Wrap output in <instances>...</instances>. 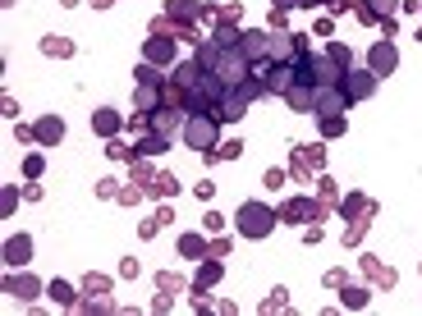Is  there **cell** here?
<instances>
[{
  "instance_id": "277c9868",
  "label": "cell",
  "mask_w": 422,
  "mask_h": 316,
  "mask_svg": "<svg viewBox=\"0 0 422 316\" xmlns=\"http://www.w3.org/2000/svg\"><path fill=\"white\" fill-rule=\"evenodd\" d=\"M211 74L221 78L225 88H234V83H243V78H253V60L243 55L239 46H229V51H221V60H216V69Z\"/></svg>"
},
{
  "instance_id": "83f0119b",
  "label": "cell",
  "mask_w": 422,
  "mask_h": 316,
  "mask_svg": "<svg viewBox=\"0 0 422 316\" xmlns=\"http://www.w3.org/2000/svg\"><path fill=\"white\" fill-rule=\"evenodd\" d=\"M340 302H345V307H367V289H345Z\"/></svg>"
},
{
  "instance_id": "d4e9b609",
  "label": "cell",
  "mask_w": 422,
  "mask_h": 316,
  "mask_svg": "<svg viewBox=\"0 0 422 316\" xmlns=\"http://www.w3.org/2000/svg\"><path fill=\"white\" fill-rule=\"evenodd\" d=\"M345 133V115H321V137H340Z\"/></svg>"
},
{
  "instance_id": "d6a6232c",
  "label": "cell",
  "mask_w": 422,
  "mask_h": 316,
  "mask_svg": "<svg viewBox=\"0 0 422 316\" xmlns=\"http://www.w3.org/2000/svg\"><path fill=\"white\" fill-rule=\"evenodd\" d=\"M358 211H372L362 197H345V215H358Z\"/></svg>"
},
{
  "instance_id": "ab89813d",
  "label": "cell",
  "mask_w": 422,
  "mask_h": 316,
  "mask_svg": "<svg viewBox=\"0 0 422 316\" xmlns=\"http://www.w3.org/2000/svg\"><path fill=\"white\" fill-rule=\"evenodd\" d=\"M303 5H308V10H312V5H331V0H303Z\"/></svg>"
},
{
  "instance_id": "1f68e13d",
  "label": "cell",
  "mask_w": 422,
  "mask_h": 316,
  "mask_svg": "<svg viewBox=\"0 0 422 316\" xmlns=\"http://www.w3.org/2000/svg\"><path fill=\"white\" fill-rule=\"evenodd\" d=\"M243 151V142H221V147H216V156H221V161H229V156H239Z\"/></svg>"
},
{
  "instance_id": "44dd1931",
  "label": "cell",
  "mask_w": 422,
  "mask_h": 316,
  "mask_svg": "<svg viewBox=\"0 0 422 316\" xmlns=\"http://www.w3.org/2000/svg\"><path fill=\"white\" fill-rule=\"evenodd\" d=\"M166 147H170V137H166V133H147L142 142H138V151H142V156H161Z\"/></svg>"
},
{
  "instance_id": "3957f363",
  "label": "cell",
  "mask_w": 422,
  "mask_h": 316,
  "mask_svg": "<svg viewBox=\"0 0 422 316\" xmlns=\"http://www.w3.org/2000/svg\"><path fill=\"white\" fill-rule=\"evenodd\" d=\"M216 133H221V120H211V115H188L184 120V147L193 151H216L221 147Z\"/></svg>"
},
{
  "instance_id": "ac0fdd59",
  "label": "cell",
  "mask_w": 422,
  "mask_h": 316,
  "mask_svg": "<svg viewBox=\"0 0 422 316\" xmlns=\"http://www.w3.org/2000/svg\"><path fill=\"white\" fill-rule=\"evenodd\" d=\"M179 256H188V261H202V256H211V243L202 239V234H179Z\"/></svg>"
},
{
  "instance_id": "8fae6325",
  "label": "cell",
  "mask_w": 422,
  "mask_h": 316,
  "mask_svg": "<svg viewBox=\"0 0 422 316\" xmlns=\"http://www.w3.org/2000/svg\"><path fill=\"white\" fill-rule=\"evenodd\" d=\"M340 110H349V101H345V92H340V83H335V88H316L312 115H340Z\"/></svg>"
},
{
  "instance_id": "60d3db41",
  "label": "cell",
  "mask_w": 422,
  "mask_h": 316,
  "mask_svg": "<svg viewBox=\"0 0 422 316\" xmlns=\"http://www.w3.org/2000/svg\"><path fill=\"white\" fill-rule=\"evenodd\" d=\"M60 5H69V10H74V5H83V0H60Z\"/></svg>"
},
{
  "instance_id": "f546056e",
  "label": "cell",
  "mask_w": 422,
  "mask_h": 316,
  "mask_svg": "<svg viewBox=\"0 0 422 316\" xmlns=\"http://www.w3.org/2000/svg\"><path fill=\"white\" fill-rule=\"evenodd\" d=\"M42 170H46V161H42V156H37V151H32L28 161H23V174H28V179H37Z\"/></svg>"
},
{
  "instance_id": "5bb4252c",
  "label": "cell",
  "mask_w": 422,
  "mask_h": 316,
  "mask_svg": "<svg viewBox=\"0 0 422 316\" xmlns=\"http://www.w3.org/2000/svg\"><path fill=\"white\" fill-rule=\"evenodd\" d=\"M175 129H184V115L179 110H170V105H161V110H151V133H175Z\"/></svg>"
},
{
  "instance_id": "2e32d148",
  "label": "cell",
  "mask_w": 422,
  "mask_h": 316,
  "mask_svg": "<svg viewBox=\"0 0 422 316\" xmlns=\"http://www.w3.org/2000/svg\"><path fill=\"white\" fill-rule=\"evenodd\" d=\"M221 275H225V266H221V261L211 256V261H202V266H197V275H193V289H197V293H202V289L221 285Z\"/></svg>"
},
{
  "instance_id": "f35d334b",
  "label": "cell",
  "mask_w": 422,
  "mask_h": 316,
  "mask_svg": "<svg viewBox=\"0 0 422 316\" xmlns=\"http://www.w3.org/2000/svg\"><path fill=\"white\" fill-rule=\"evenodd\" d=\"M294 5H303V0H271V10H294Z\"/></svg>"
},
{
  "instance_id": "d6986e66",
  "label": "cell",
  "mask_w": 422,
  "mask_h": 316,
  "mask_svg": "<svg viewBox=\"0 0 422 316\" xmlns=\"http://www.w3.org/2000/svg\"><path fill=\"white\" fill-rule=\"evenodd\" d=\"M32 133H37V142H42V147H55V142L64 137V124L55 120V115H46V120H37V129H32Z\"/></svg>"
},
{
  "instance_id": "7c38bea8",
  "label": "cell",
  "mask_w": 422,
  "mask_h": 316,
  "mask_svg": "<svg viewBox=\"0 0 422 316\" xmlns=\"http://www.w3.org/2000/svg\"><path fill=\"white\" fill-rule=\"evenodd\" d=\"M285 101H289V110H299V115H312V105H316V88H308V83H294V88L285 92Z\"/></svg>"
},
{
  "instance_id": "cb8c5ba5",
  "label": "cell",
  "mask_w": 422,
  "mask_h": 316,
  "mask_svg": "<svg viewBox=\"0 0 422 316\" xmlns=\"http://www.w3.org/2000/svg\"><path fill=\"white\" fill-rule=\"evenodd\" d=\"M175 188H179V183L170 179V174H156V179L147 183V193H151V197H170V193H175Z\"/></svg>"
},
{
  "instance_id": "7402d4cb",
  "label": "cell",
  "mask_w": 422,
  "mask_h": 316,
  "mask_svg": "<svg viewBox=\"0 0 422 316\" xmlns=\"http://www.w3.org/2000/svg\"><path fill=\"white\" fill-rule=\"evenodd\" d=\"M46 293L60 302V307H74V289L64 285V280H51V285H46Z\"/></svg>"
},
{
  "instance_id": "e575fe53",
  "label": "cell",
  "mask_w": 422,
  "mask_h": 316,
  "mask_svg": "<svg viewBox=\"0 0 422 316\" xmlns=\"http://www.w3.org/2000/svg\"><path fill=\"white\" fill-rule=\"evenodd\" d=\"M156 285H161V293H175V289H179V280H175V275H156Z\"/></svg>"
},
{
  "instance_id": "30bf717a",
  "label": "cell",
  "mask_w": 422,
  "mask_h": 316,
  "mask_svg": "<svg viewBox=\"0 0 422 316\" xmlns=\"http://www.w3.org/2000/svg\"><path fill=\"white\" fill-rule=\"evenodd\" d=\"M32 261V239L28 234H14V239H5V266L18 271V266H28Z\"/></svg>"
},
{
  "instance_id": "7a4b0ae2",
  "label": "cell",
  "mask_w": 422,
  "mask_h": 316,
  "mask_svg": "<svg viewBox=\"0 0 422 316\" xmlns=\"http://www.w3.org/2000/svg\"><path fill=\"white\" fill-rule=\"evenodd\" d=\"M275 215L266 202H239V215H234V225H239L243 239H266V234H275Z\"/></svg>"
},
{
  "instance_id": "9c48e42d",
  "label": "cell",
  "mask_w": 422,
  "mask_h": 316,
  "mask_svg": "<svg viewBox=\"0 0 422 316\" xmlns=\"http://www.w3.org/2000/svg\"><path fill=\"white\" fill-rule=\"evenodd\" d=\"M142 60L156 64V69H170V64H175V42H170V37H147V42H142Z\"/></svg>"
},
{
  "instance_id": "8992f818",
  "label": "cell",
  "mask_w": 422,
  "mask_h": 316,
  "mask_svg": "<svg viewBox=\"0 0 422 316\" xmlns=\"http://www.w3.org/2000/svg\"><path fill=\"white\" fill-rule=\"evenodd\" d=\"M239 51H243V55H248L253 64L271 60V32H262V28H248V32H239Z\"/></svg>"
},
{
  "instance_id": "484cf974",
  "label": "cell",
  "mask_w": 422,
  "mask_h": 316,
  "mask_svg": "<svg viewBox=\"0 0 422 316\" xmlns=\"http://www.w3.org/2000/svg\"><path fill=\"white\" fill-rule=\"evenodd\" d=\"M367 10H372L377 18H390L395 10H399V0H367Z\"/></svg>"
},
{
  "instance_id": "4fadbf2b",
  "label": "cell",
  "mask_w": 422,
  "mask_h": 316,
  "mask_svg": "<svg viewBox=\"0 0 422 316\" xmlns=\"http://www.w3.org/2000/svg\"><path fill=\"white\" fill-rule=\"evenodd\" d=\"M120 110H110V105H101V110H92V129H97V133L101 137H115L120 133Z\"/></svg>"
},
{
  "instance_id": "e0dca14e",
  "label": "cell",
  "mask_w": 422,
  "mask_h": 316,
  "mask_svg": "<svg viewBox=\"0 0 422 316\" xmlns=\"http://www.w3.org/2000/svg\"><path fill=\"white\" fill-rule=\"evenodd\" d=\"M5 293H14V298H37V293H42V285H37V280H32V275H10V280H5Z\"/></svg>"
},
{
  "instance_id": "6da1fadb",
  "label": "cell",
  "mask_w": 422,
  "mask_h": 316,
  "mask_svg": "<svg viewBox=\"0 0 422 316\" xmlns=\"http://www.w3.org/2000/svg\"><path fill=\"white\" fill-rule=\"evenodd\" d=\"M262 92H266V83H262V78H243V83H234V88L225 92V101H221V110H216V120L221 124H234V120H243V115H248V105L257 101V96H262Z\"/></svg>"
},
{
  "instance_id": "9a60e30c",
  "label": "cell",
  "mask_w": 422,
  "mask_h": 316,
  "mask_svg": "<svg viewBox=\"0 0 422 316\" xmlns=\"http://www.w3.org/2000/svg\"><path fill=\"white\" fill-rule=\"evenodd\" d=\"M316 207L308 202V197H289L285 207H280V220H294V225H303V220H312Z\"/></svg>"
},
{
  "instance_id": "603a6c76",
  "label": "cell",
  "mask_w": 422,
  "mask_h": 316,
  "mask_svg": "<svg viewBox=\"0 0 422 316\" xmlns=\"http://www.w3.org/2000/svg\"><path fill=\"white\" fill-rule=\"evenodd\" d=\"M326 55H331V60H335V64H340V69H345V74H349V69H353V55H349V46H340V42H331V46H326Z\"/></svg>"
},
{
  "instance_id": "ba28073f",
  "label": "cell",
  "mask_w": 422,
  "mask_h": 316,
  "mask_svg": "<svg viewBox=\"0 0 422 316\" xmlns=\"http://www.w3.org/2000/svg\"><path fill=\"white\" fill-rule=\"evenodd\" d=\"M367 69H372V74H395V69H399V51H395L390 42H377L372 46V51H367Z\"/></svg>"
},
{
  "instance_id": "74e56055",
  "label": "cell",
  "mask_w": 422,
  "mask_h": 316,
  "mask_svg": "<svg viewBox=\"0 0 422 316\" xmlns=\"http://www.w3.org/2000/svg\"><path fill=\"white\" fill-rule=\"evenodd\" d=\"M120 275H129V280L138 275V261H134V256H124V261H120Z\"/></svg>"
},
{
  "instance_id": "4316f807",
  "label": "cell",
  "mask_w": 422,
  "mask_h": 316,
  "mask_svg": "<svg viewBox=\"0 0 422 316\" xmlns=\"http://www.w3.org/2000/svg\"><path fill=\"white\" fill-rule=\"evenodd\" d=\"M42 51H46V55H69L74 46L64 42V37H46V42H42Z\"/></svg>"
},
{
  "instance_id": "836d02e7",
  "label": "cell",
  "mask_w": 422,
  "mask_h": 316,
  "mask_svg": "<svg viewBox=\"0 0 422 316\" xmlns=\"http://www.w3.org/2000/svg\"><path fill=\"white\" fill-rule=\"evenodd\" d=\"M106 289H110L106 275H88V293H106Z\"/></svg>"
},
{
  "instance_id": "f1b7e54d",
  "label": "cell",
  "mask_w": 422,
  "mask_h": 316,
  "mask_svg": "<svg viewBox=\"0 0 422 316\" xmlns=\"http://www.w3.org/2000/svg\"><path fill=\"white\" fill-rule=\"evenodd\" d=\"M170 14H179V18H193V14H197V5H193V0H170Z\"/></svg>"
},
{
  "instance_id": "5b68a950",
  "label": "cell",
  "mask_w": 422,
  "mask_h": 316,
  "mask_svg": "<svg viewBox=\"0 0 422 316\" xmlns=\"http://www.w3.org/2000/svg\"><path fill=\"white\" fill-rule=\"evenodd\" d=\"M340 92H345V101L353 105V101H367L372 92H377V74L367 69V74H358V69H349L345 78H340Z\"/></svg>"
},
{
  "instance_id": "d590c367",
  "label": "cell",
  "mask_w": 422,
  "mask_h": 316,
  "mask_svg": "<svg viewBox=\"0 0 422 316\" xmlns=\"http://www.w3.org/2000/svg\"><path fill=\"white\" fill-rule=\"evenodd\" d=\"M106 156H110V161H124V156H129V147H124V142H110V147H106Z\"/></svg>"
},
{
  "instance_id": "52a82bcc",
  "label": "cell",
  "mask_w": 422,
  "mask_h": 316,
  "mask_svg": "<svg viewBox=\"0 0 422 316\" xmlns=\"http://www.w3.org/2000/svg\"><path fill=\"white\" fill-rule=\"evenodd\" d=\"M257 78H262V83H266V92H275V96H285V92L299 83V78H294V64H275V60L266 64Z\"/></svg>"
},
{
  "instance_id": "8d00e7d4",
  "label": "cell",
  "mask_w": 422,
  "mask_h": 316,
  "mask_svg": "<svg viewBox=\"0 0 422 316\" xmlns=\"http://www.w3.org/2000/svg\"><path fill=\"white\" fill-rule=\"evenodd\" d=\"M262 183H266V188H280V183H285V170H266V179H262Z\"/></svg>"
},
{
  "instance_id": "ffe728a7",
  "label": "cell",
  "mask_w": 422,
  "mask_h": 316,
  "mask_svg": "<svg viewBox=\"0 0 422 316\" xmlns=\"http://www.w3.org/2000/svg\"><path fill=\"white\" fill-rule=\"evenodd\" d=\"M161 83H166V74H161V69H156V64H138V88H161Z\"/></svg>"
},
{
  "instance_id": "4dcf8cb0",
  "label": "cell",
  "mask_w": 422,
  "mask_h": 316,
  "mask_svg": "<svg viewBox=\"0 0 422 316\" xmlns=\"http://www.w3.org/2000/svg\"><path fill=\"white\" fill-rule=\"evenodd\" d=\"M216 42L225 46V51H229V46H239V28H229V23H225V28L216 32Z\"/></svg>"
}]
</instances>
